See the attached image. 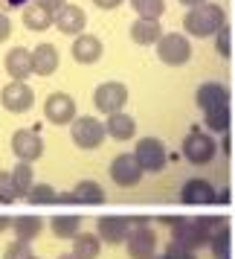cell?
Returning a JSON list of instances; mask_svg holds the SVG:
<instances>
[{
    "instance_id": "obj_1",
    "label": "cell",
    "mask_w": 235,
    "mask_h": 259,
    "mask_svg": "<svg viewBox=\"0 0 235 259\" xmlns=\"http://www.w3.org/2000/svg\"><path fill=\"white\" fill-rule=\"evenodd\" d=\"M226 26V12L218 3H203L198 9H189L183 15V29L195 38H209L218 35V29Z\"/></svg>"
},
{
    "instance_id": "obj_2",
    "label": "cell",
    "mask_w": 235,
    "mask_h": 259,
    "mask_svg": "<svg viewBox=\"0 0 235 259\" xmlns=\"http://www.w3.org/2000/svg\"><path fill=\"white\" fill-rule=\"evenodd\" d=\"M128 256L131 259H154L157 256V233L151 230V222L145 215H131L128 233Z\"/></svg>"
},
{
    "instance_id": "obj_3",
    "label": "cell",
    "mask_w": 235,
    "mask_h": 259,
    "mask_svg": "<svg viewBox=\"0 0 235 259\" xmlns=\"http://www.w3.org/2000/svg\"><path fill=\"white\" fill-rule=\"evenodd\" d=\"M160 222L171 227V242H177V245L189 247V250H198V247L206 245V236H203V230L198 227L195 219H183V215H163Z\"/></svg>"
},
{
    "instance_id": "obj_4",
    "label": "cell",
    "mask_w": 235,
    "mask_h": 259,
    "mask_svg": "<svg viewBox=\"0 0 235 259\" xmlns=\"http://www.w3.org/2000/svg\"><path fill=\"white\" fill-rule=\"evenodd\" d=\"M157 59L168 64V67H180L192 59V44H189L186 35L180 32H165L160 41H157Z\"/></svg>"
},
{
    "instance_id": "obj_5",
    "label": "cell",
    "mask_w": 235,
    "mask_h": 259,
    "mask_svg": "<svg viewBox=\"0 0 235 259\" xmlns=\"http://www.w3.org/2000/svg\"><path fill=\"white\" fill-rule=\"evenodd\" d=\"M70 137L79 149L90 152V149H99L105 143L107 128H105V122H99L96 117H76V122H73V128H70Z\"/></svg>"
},
{
    "instance_id": "obj_6",
    "label": "cell",
    "mask_w": 235,
    "mask_h": 259,
    "mask_svg": "<svg viewBox=\"0 0 235 259\" xmlns=\"http://www.w3.org/2000/svg\"><path fill=\"white\" fill-rule=\"evenodd\" d=\"M125 102H128V88H125L122 82H102L93 91V105H96L99 114L113 117V114L122 111Z\"/></svg>"
},
{
    "instance_id": "obj_7",
    "label": "cell",
    "mask_w": 235,
    "mask_h": 259,
    "mask_svg": "<svg viewBox=\"0 0 235 259\" xmlns=\"http://www.w3.org/2000/svg\"><path fill=\"white\" fill-rule=\"evenodd\" d=\"M215 152H218V146H215V140L203 128H192L186 134V140H183V154H186L189 163H195V166L209 163L215 157Z\"/></svg>"
},
{
    "instance_id": "obj_8",
    "label": "cell",
    "mask_w": 235,
    "mask_h": 259,
    "mask_svg": "<svg viewBox=\"0 0 235 259\" xmlns=\"http://www.w3.org/2000/svg\"><path fill=\"white\" fill-rule=\"evenodd\" d=\"M134 157L140 160L142 172H163L165 163H168V154H165V146L157 137H142L134 149Z\"/></svg>"
},
{
    "instance_id": "obj_9",
    "label": "cell",
    "mask_w": 235,
    "mask_h": 259,
    "mask_svg": "<svg viewBox=\"0 0 235 259\" xmlns=\"http://www.w3.org/2000/svg\"><path fill=\"white\" fill-rule=\"evenodd\" d=\"M0 102L12 114H26L29 108L35 105V91L26 82H9V84H3V91H0Z\"/></svg>"
},
{
    "instance_id": "obj_10",
    "label": "cell",
    "mask_w": 235,
    "mask_h": 259,
    "mask_svg": "<svg viewBox=\"0 0 235 259\" xmlns=\"http://www.w3.org/2000/svg\"><path fill=\"white\" fill-rule=\"evenodd\" d=\"M12 152L18 160L32 163V160H38L44 154V140H41V134L35 128H18L12 137Z\"/></svg>"
},
{
    "instance_id": "obj_11",
    "label": "cell",
    "mask_w": 235,
    "mask_h": 259,
    "mask_svg": "<svg viewBox=\"0 0 235 259\" xmlns=\"http://www.w3.org/2000/svg\"><path fill=\"white\" fill-rule=\"evenodd\" d=\"M131 233V215H102L96 224V236L105 245H122Z\"/></svg>"
},
{
    "instance_id": "obj_12",
    "label": "cell",
    "mask_w": 235,
    "mask_h": 259,
    "mask_svg": "<svg viewBox=\"0 0 235 259\" xmlns=\"http://www.w3.org/2000/svg\"><path fill=\"white\" fill-rule=\"evenodd\" d=\"M110 178H113V184H119V187H137V184H140L142 166H140V160L134 157V152L116 154V157L110 160Z\"/></svg>"
},
{
    "instance_id": "obj_13",
    "label": "cell",
    "mask_w": 235,
    "mask_h": 259,
    "mask_svg": "<svg viewBox=\"0 0 235 259\" xmlns=\"http://www.w3.org/2000/svg\"><path fill=\"white\" fill-rule=\"evenodd\" d=\"M44 117L52 125H67L76 122V99L70 94H49L44 102Z\"/></svg>"
},
{
    "instance_id": "obj_14",
    "label": "cell",
    "mask_w": 235,
    "mask_h": 259,
    "mask_svg": "<svg viewBox=\"0 0 235 259\" xmlns=\"http://www.w3.org/2000/svg\"><path fill=\"white\" fill-rule=\"evenodd\" d=\"M223 198H226V192H218L203 178H189L183 184V189H180V201L183 204H212V201H223Z\"/></svg>"
},
{
    "instance_id": "obj_15",
    "label": "cell",
    "mask_w": 235,
    "mask_h": 259,
    "mask_svg": "<svg viewBox=\"0 0 235 259\" xmlns=\"http://www.w3.org/2000/svg\"><path fill=\"white\" fill-rule=\"evenodd\" d=\"M84 24H87V15H84L82 6H73V3H67L64 9H61L58 15H55V29H58L61 35H84Z\"/></svg>"
},
{
    "instance_id": "obj_16",
    "label": "cell",
    "mask_w": 235,
    "mask_h": 259,
    "mask_svg": "<svg viewBox=\"0 0 235 259\" xmlns=\"http://www.w3.org/2000/svg\"><path fill=\"white\" fill-rule=\"evenodd\" d=\"M58 201H67V204H102L105 201V189L99 187L96 181H79L76 189L58 195Z\"/></svg>"
},
{
    "instance_id": "obj_17",
    "label": "cell",
    "mask_w": 235,
    "mask_h": 259,
    "mask_svg": "<svg viewBox=\"0 0 235 259\" xmlns=\"http://www.w3.org/2000/svg\"><path fill=\"white\" fill-rule=\"evenodd\" d=\"M6 70L12 76V82H26V76L32 70V53L26 47H12L6 53Z\"/></svg>"
},
{
    "instance_id": "obj_18",
    "label": "cell",
    "mask_w": 235,
    "mask_h": 259,
    "mask_svg": "<svg viewBox=\"0 0 235 259\" xmlns=\"http://www.w3.org/2000/svg\"><path fill=\"white\" fill-rule=\"evenodd\" d=\"M131 38H134V44H142V47H148V44L157 47V41L163 38V26L154 18H137L131 24Z\"/></svg>"
},
{
    "instance_id": "obj_19",
    "label": "cell",
    "mask_w": 235,
    "mask_h": 259,
    "mask_svg": "<svg viewBox=\"0 0 235 259\" xmlns=\"http://www.w3.org/2000/svg\"><path fill=\"white\" fill-rule=\"evenodd\" d=\"M102 41L96 35H79L76 41H73V47H70V53H73V59L79 61V64H93V61H99L102 59Z\"/></svg>"
},
{
    "instance_id": "obj_20",
    "label": "cell",
    "mask_w": 235,
    "mask_h": 259,
    "mask_svg": "<svg viewBox=\"0 0 235 259\" xmlns=\"http://www.w3.org/2000/svg\"><path fill=\"white\" fill-rule=\"evenodd\" d=\"M198 105L203 108V111L229 105V91H226V84H221V82L200 84V88H198Z\"/></svg>"
},
{
    "instance_id": "obj_21",
    "label": "cell",
    "mask_w": 235,
    "mask_h": 259,
    "mask_svg": "<svg viewBox=\"0 0 235 259\" xmlns=\"http://www.w3.org/2000/svg\"><path fill=\"white\" fill-rule=\"evenodd\" d=\"M32 70L38 76H52V73L58 70V50L52 47V44H38L32 50Z\"/></svg>"
},
{
    "instance_id": "obj_22",
    "label": "cell",
    "mask_w": 235,
    "mask_h": 259,
    "mask_svg": "<svg viewBox=\"0 0 235 259\" xmlns=\"http://www.w3.org/2000/svg\"><path fill=\"white\" fill-rule=\"evenodd\" d=\"M55 24V15L52 12H47L41 3H29L24 9V26L26 29H32V32H44V29H49V26Z\"/></svg>"
},
{
    "instance_id": "obj_23",
    "label": "cell",
    "mask_w": 235,
    "mask_h": 259,
    "mask_svg": "<svg viewBox=\"0 0 235 259\" xmlns=\"http://www.w3.org/2000/svg\"><path fill=\"white\" fill-rule=\"evenodd\" d=\"M49 227H52V233L58 236V239H73V242H76V239L82 236V219H79V215H73V212L52 215Z\"/></svg>"
},
{
    "instance_id": "obj_24",
    "label": "cell",
    "mask_w": 235,
    "mask_h": 259,
    "mask_svg": "<svg viewBox=\"0 0 235 259\" xmlns=\"http://www.w3.org/2000/svg\"><path fill=\"white\" fill-rule=\"evenodd\" d=\"M105 128H107V134L113 137V140H131L134 134H137V122H134V117L131 114H113V117H107V122H105Z\"/></svg>"
},
{
    "instance_id": "obj_25",
    "label": "cell",
    "mask_w": 235,
    "mask_h": 259,
    "mask_svg": "<svg viewBox=\"0 0 235 259\" xmlns=\"http://www.w3.org/2000/svg\"><path fill=\"white\" fill-rule=\"evenodd\" d=\"M12 227H15V239L18 242H32L38 233H41V227H44V219L41 215H18L12 222Z\"/></svg>"
},
{
    "instance_id": "obj_26",
    "label": "cell",
    "mask_w": 235,
    "mask_h": 259,
    "mask_svg": "<svg viewBox=\"0 0 235 259\" xmlns=\"http://www.w3.org/2000/svg\"><path fill=\"white\" fill-rule=\"evenodd\" d=\"M76 259H99L102 253V239L96 233H82L76 242H73V250H70Z\"/></svg>"
},
{
    "instance_id": "obj_27",
    "label": "cell",
    "mask_w": 235,
    "mask_h": 259,
    "mask_svg": "<svg viewBox=\"0 0 235 259\" xmlns=\"http://www.w3.org/2000/svg\"><path fill=\"white\" fill-rule=\"evenodd\" d=\"M12 184H15V192H18V198H29V192H32V187H35L32 163H24V160H18V166L12 169Z\"/></svg>"
},
{
    "instance_id": "obj_28",
    "label": "cell",
    "mask_w": 235,
    "mask_h": 259,
    "mask_svg": "<svg viewBox=\"0 0 235 259\" xmlns=\"http://www.w3.org/2000/svg\"><path fill=\"white\" fill-rule=\"evenodd\" d=\"M203 122H206V128H209V131H218V134L226 131V128H229V105L203 111Z\"/></svg>"
},
{
    "instance_id": "obj_29",
    "label": "cell",
    "mask_w": 235,
    "mask_h": 259,
    "mask_svg": "<svg viewBox=\"0 0 235 259\" xmlns=\"http://www.w3.org/2000/svg\"><path fill=\"white\" fill-rule=\"evenodd\" d=\"M131 6H134V12L140 15V18H154V21H160V15L165 12V0H128Z\"/></svg>"
},
{
    "instance_id": "obj_30",
    "label": "cell",
    "mask_w": 235,
    "mask_h": 259,
    "mask_svg": "<svg viewBox=\"0 0 235 259\" xmlns=\"http://www.w3.org/2000/svg\"><path fill=\"white\" fill-rule=\"evenodd\" d=\"M29 201L32 204H52V201H58V192L49 187V184H35L32 192H29Z\"/></svg>"
},
{
    "instance_id": "obj_31",
    "label": "cell",
    "mask_w": 235,
    "mask_h": 259,
    "mask_svg": "<svg viewBox=\"0 0 235 259\" xmlns=\"http://www.w3.org/2000/svg\"><path fill=\"white\" fill-rule=\"evenodd\" d=\"M35 253H32V247L26 245V242H9V245L3 247V259H32Z\"/></svg>"
},
{
    "instance_id": "obj_32",
    "label": "cell",
    "mask_w": 235,
    "mask_h": 259,
    "mask_svg": "<svg viewBox=\"0 0 235 259\" xmlns=\"http://www.w3.org/2000/svg\"><path fill=\"white\" fill-rule=\"evenodd\" d=\"M209 247H212V256L215 259H229V230H221L209 242Z\"/></svg>"
},
{
    "instance_id": "obj_33",
    "label": "cell",
    "mask_w": 235,
    "mask_h": 259,
    "mask_svg": "<svg viewBox=\"0 0 235 259\" xmlns=\"http://www.w3.org/2000/svg\"><path fill=\"white\" fill-rule=\"evenodd\" d=\"M215 50L221 53L223 59L232 56V32H229V26H221V29H218V35H215Z\"/></svg>"
},
{
    "instance_id": "obj_34",
    "label": "cell",
    "mask_w": 235,
    "mask_h": 259,
    "mask_svg": "<svg viewBox=\"0 0 235 259\" xmlns=\"http://www.w3.org/2000/svg\"><path fill=\"white\" fill-rule=\"evenodd\" d=\"M15 198H18V192L12 184V172H0V204H12Z\"/></svg>"
},
{
    "instance_id": "obj_35",
    "label": "cell",
    "mask_w": 235,
    "mask_h": 259,
    "mask_svg": "<svg viewBox=\"0 0 235 259\" xmlns=\"http://www.w3.org/2000/svg\"><path fill=\"white\" fill-rule=\"evenodd\" d=\"M160 256H163V259H198V256H195V250H189V247L177 245V242H171V245L165 247Z\"/></svg>"
},
{
    "instance_id": "obj_36",
    "label": "cell",
    "mask_w": 235,
    "mask_h": 259,
    "mask_svg": "<svg viewBox=\"0 0 235 259\" xmlns=\"http://www.w3.org/2000/svg\"><path fill=\"white\" fill-rule=\"evenodd\" d=\"M35 3H41L47 12H52V15H58L64 6H67V0H35Z\"/></svg>"
},
{
    "instance_id": "obj_37",
    "label": "cell",
    "mask_w": 235,
    "mask_h": 259,
    "mask_svg": "<svg viewBox=\"0 0 235 259\" xmlns=\"http://www.w3.org/2000/svg\"><path fill=\"white\" fill-rule=\"evenodd\" d=\"M29 0H0V12L6 15V9H26Z\"/></svg>"
},
{
    "instance_id": "obj_38",
    "label": "cell",
    "mask_w": 235,
    "mask_h": 259,
    "mask_svg": "<svg viewBox=\"0 0 235 259\" xmlns=\"http://www.w3.org/2000/svg\"><path fill=\"white\" fill-rule=\"evenodd\" d=\"M9 35H12V21L0 12V41H6Z\"/></svg>"
},
{
    "instance_id": "obj_39",
    "label": "cell",
    "mask_w": 235,
    "mask_h": 259,
    "mask_svg": "<svg viewBox=\"0 0 235 259\" xmlns=\"http://www.w3.org/2000/svg\"><path fill=\"white\" fill-rule=\"evenodd\" d=\"M93 3L99 6V9H116V6L125 3V0H93Z\"/></svg>"
},
{
    "instance_id": "obj_40",
    "label": "cell",
    "mask_w": 235,
    "mask_h": 259,
    "mask_svg": "<svg viewBox=\"0 0 235 259\" xmlns=\"http://www.w3.org/2000/svg\"><path fill=\"white\" fill-rule=\"evenodd\" d=\"M183 6H186V12L189 9H198V6H203V3H209V0H180Z\"/></svg>"
},
{
    "instance_id": "obj_41",
    "label": "cell",
    "mask_w": 235,
    "mask_h": 259,
    "mask_svg": "<svg viewBox=\"0 0 235 259\" xmlns=\"http://www.w3.org/2000/svg\"><path fill=\"white\" fill-rule=\"evenodd\" d=\"M12 222H15V219H9V215H6V212H3V215H0V233H3V230H6V227H12Z\"/></svg>"
},
{
    "instance_id": "obj_42",
    "label": "cell",
    "mask_w": 235,
    "mask_h": 259,
    "mask_svg": "<svg viewBox=\"0 0 235 259\" xmlns=\"http://www.w3.org/2000/svg\"><path fill=\"white\" fill-rule=\"evenodd\" d=\"M58 259H76V256H73V253H61Z\"/></svg>"
},
{
    "instance_id": "obj_43",
    "label": "cell",
    "mask_w": 235,
    "mask_h": 259,
    "mask_svg": "<svg viewBox=\"0 0 235 259\" xmlns=\"http://www.w3.org/2000/svg\"><path fill=\"white\" fill-rule=\"evenodd\" d=\"M154 259H163V256H154Z\"/></svg>"
},
{
    "instance_id": "obj_44",
    "label": "cell",
    "mask_w": 235,
    "mask_h": 259,
    "mask_svg": "<svg viewBox=\"0 0 235 259\" xmlns=\"http://www.w3.org/2000/svg\"><path fill=\"white\" fill-rule=\"evenodd\" d=\"M32 259H41V256H32Z\"/></svg>"
}]
</instances>
